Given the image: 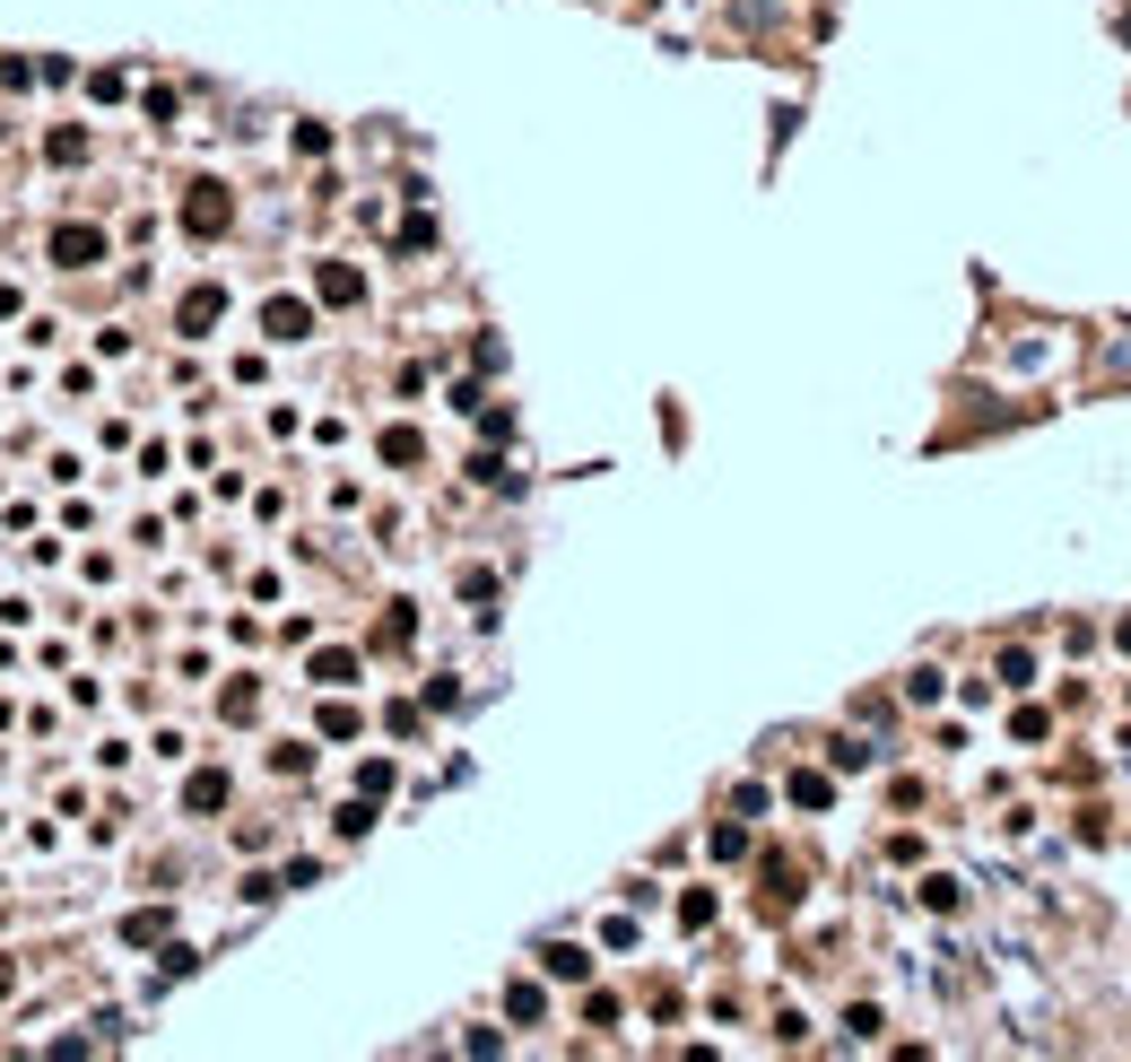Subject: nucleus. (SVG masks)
Returning a JSON list of instances; mask_svg holds the SVG:
<instances>
[{"label":"nucleus","instance_id":"nucleus-10","mask_svg":"<svg viewBox=\"0 0 1131 1062\" xmlns=\"http://www.w3.org/2000/svg\"><path fill=\"white\" fill-rule=\"evenodd\" d=\"M958 897H966L958 880H922V906H931V915H958Z\"/></svg>","mask_w":1131,"mask_h":1062},{"label":"nucleus","instance_id":"nucleus-11","mask_svg":"<svg viewBox=\"0 0 1131 1062\" xmlns=\"http://www.w3.org/2000/svg\"><path fill=\"white\" fill-rule=\"evenodd\" d=\"M383 462H418V436L410 427H383Z\"/></svg>","mask_w":1131,"mask_h":1062},{"label":"nucleus","instance_id":"nucleus-1","mask_svg":"<svg viewBox=\"0 0 1131 1062\" xmlns=\"http://www.w3.org/2000/svg\"><path fill=\"white\" fill-rule=\"evenodd\" d=\"M226 219H235V210H226L219 183H192V201H183V227H192V236H226Z\"/></svg>","mask_w":1131,"mask_h":1062},{"label":"nucleus","instance_id":"nucleus-7","mask_svg":"<svg viewBox=\"0 0 1131 1062\" xmlns=\"http://www.w3.org/2000/svg\"><path fill=\"white\" fill-rule=\"evenodd\" d=\"M314 680H323V689H348V680H357V653H314Z\"/></svg>","mask_w":1131,"mask_h":1062},{"label":"nucleus","instance_id":"nucleus-8","mask_svg":"<svg viewBox=\"0 0 1131 1062\" xmlns=\"http://www.w3.org/2000/svg\"><path fill=\"white\" fill-rule=\"evenodd\" d=\"M540 958H549V975H566V984H574V975H592V958H583V949H574V941H558V949H540Z\"/></svg>","mask_w":1131,"mask_h":1062},{"label":"nucleus","instance_id":"nucleus-14","mask_svg":"<svg viewBox=\"0 0 1131 1062\" xmlns=\"http://www.w3.org/2000/svg\"><path fill=\"white\" fill-rule=\"evenodd\" d=\"M1115 636H1123V645H1131V618H1123V627H1115Z\"/></svg>","mask_w":1131,"mask_h":1062},{"label":"nucleus","instance_id":"nucleus-12","mask_svg":"<svg viewBox=\"0 0 1131 1062\" xmlns=\"http://www.w3.org/2000/svg\"><path fill=\"white\" fill-rule=\"evenodd\" d=\"M679 924H687V932H696V924H714V897H705V888H687V897H679Z\"/></svg>","mask_w":1131,"mask_h":1062},{"label":"nucleus","instance_id":"nucleus-4","mask_svg":"<svg viewBox=\"0 0 1131 1062\" xmlns=\"http://www.w3.org/2000/svg\"><path fill=\"white\" fill-rule=\"evenodd\" d=\"M53 261H70V270H79V261H105V236H97V227H61V236H53Z\"/></svg>","mask_w":1131,"mask_h":1062},{"label":"nucleus","instance_id":"nucleus-9","mask_svg":"<svg viewBox=\"0 0 1131 1062\" xmlns=\"http://www.w3.org/2000/svg\"><path fill=\"white\" fill-rule=\"evenodd\" d=\"M792 802H800V811H827L836 784H827V775H792Z\"/></svg>","mask_w":1131,"mask_h":1062},{"label":"nucleus","instance_id":"nucleus-3","mask_svg":"<svg viewBox=\"0 0 1131 1062\" xmlns=\"http://www.w3.org/2000/svg\"><path fill=\"white\" fill-rule=\"evenodd\" d=\"M314 288H323V305H357V297H366V279H357L348 261H323V270H314Z\"/></svg>","mask_w":1131,"mask_h":1062},{"label":"nucleus","instance_id":"nucleus-6","mask_svg":"<svg viewBox=\"0 0 1131 1062\" xmlns=\"http://www.w3.org/2000/svg\"><path fill=\"white\" fill-rule=\"evenodd\" d=\"M183 802H192V811H219V802H226V775H219V767H210V775H192V784H183Z\"/></svg>","mask_w":1131,"mask_h":1062},{"label":"nucleus","instance_id":"nucleus-5","mask_svg":"<svg viewBox=\"0 0 1131 1062\" xmlns=\"http://www.w3.org/2000/svg\"><path fill=\"white\" fill-rule=\"evenodd\" d=\"M219 314H226V297H219V288H192V297H183V332H210Z\"/></svg>","mask_w":1131,"mask_h":1062},{"label":"nucleus","instance_id":"nucleus-13","mask_svg":"<svg viewBox=\"0 0 1131 1062\" xmlns=\"http://www.w3.org/2000/svg\"><path fill=\"white\" fill-rule=\"evenodd\" d=\"M505 1010H514V1019H540L549 1002H540V984H514V993H505Z\"/></svg>","mask_w":1131,"mask_h":1062},{"label":"nucleus","instance_id":"nucleus-2","mask_svg":"<svg viewBox=\"0 0 1131 1062\" xmlns=\"http://www.w3.org/2000/svg\"><path fill=\"white\" fill-rule=\"evenodd\" d=\"M261 332H270V340H305V332H314V305H296V297H270V305H261Z\"/></svg>","mask_w":1131,"mask_h":1062}]
</instances>
